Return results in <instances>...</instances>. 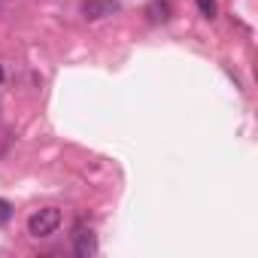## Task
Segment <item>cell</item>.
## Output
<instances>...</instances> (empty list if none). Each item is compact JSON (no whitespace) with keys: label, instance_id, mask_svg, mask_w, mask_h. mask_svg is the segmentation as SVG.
<instances>
[{"label":"cell","instance_id":"6da1fadb","mask_svg":"<svg viewBox=\"0 0 258 258\" xmlns=\"http://www.w3.org/2000/svg\"><path fill=\"white\" fill-rule=\"evenodd\" d=\"M58 225H61V210L43 207V210H37V213L28 219V234H31V237H49V234L58 231Z\"/></svg>","mask_w":258,"mask_h":258},{"label":"cell","instance_id":"7a4b0ae2","mask_svg":"<svg viewBox=\"0 0 258 258\" xmlns=\"http://www.w3.org/2000/svg\"><path fill=\"white\" fill-rule=\"evenodd\" d=\"M121 10L118 0H82V16L97 22V19H106V16H115Z\"/></svg>","mask_w":258,"mask_h":258},{"label":"cell","instance_id":"3957f363","mask_svg":"<svg viewBox=\"0 0 258 258\" xmlns=\"http://www.w3.org/2000/svg\"><path fill=\"white\" fill-rule=\"evenodd\" d=\"M73 249H76L79 258H91V255H97V237H94V231L85 228V225H79L76 234H73Z\"/></svg>","mask_w":258,"mask_h":258},{"label":"cell","instance_id":"277c9868","mask_svg":"<svg viewBox=\"0 0 258 258\" xmlns=\"http://www.w3.org/2000/svg\"><path fill=\"white\" fill-rule=\"evenodd\" d=\"M146 19L152 25H164L173 19V7H170V0H149V7H146Z\"/></svg>","mask_w":258,"mask_h":258},{"label":"cell","instance_id":"5b68a950","mask_svg":"<svg viewBox=\"0 0 258 258\" xmlns=\"http://www.w3.org/2000/svg\"><path fill=\"white\" fill-rule=\"evenodd\" d=\"M198 10H201V16L213 19L216 16V0H198Z\"/></svg>","mask_w":258,"mask_h":258},{"label":"cell","instance_id":"8992f818","mask_svg":"<svg viewBox=\"0 0 258 258\" xmlns=\"http://www.w3.org/2000/svg\"><path fill=\"white\" fill-rule=\"evenodd\" d=\"M10 216H13V207H10V201H4V198H0V225H7V222H10Z\"/></svg>","mask_w":258,"mask_h":258}]
</instances>
